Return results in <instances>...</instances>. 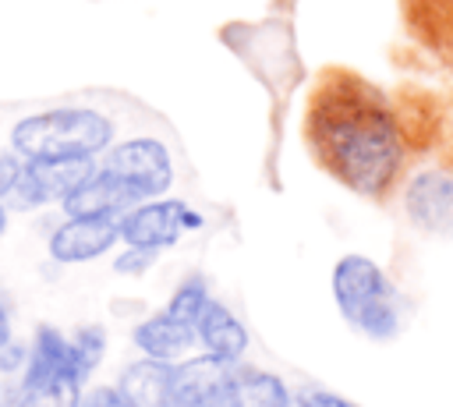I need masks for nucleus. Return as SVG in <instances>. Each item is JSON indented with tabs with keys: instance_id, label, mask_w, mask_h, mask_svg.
Masks as SVG:
<instances>
[{
	"instance_id": "1",
	"label": "nucleus",
	"mask_w": 453,
	"mask_h": 407,
	"mask_svg": "<svg viewBox=\"0 0 453 407\" xmlns=\"http://www.w3.org/2000/svg\"><path fill=\"white\" fill-rule=\"evenodd\" d=\"M446 110L421 88H382L354 67L326 64L304 96L301 138L311 163L368 202L396 198L407 170L446 142Z\"/></svg>"
},
{
	"instance_id": "2",
	"label": "nucleus",
	"mask_w": 453,
	"mask_h": 407,
	"mask_svg": "<svg viewBox=\"0 0 453 407\" xmlns=\"http://www.w3.org/2000/svg\"><path fill=\"white\" fill-rule=\"evenodd\" d=\"M329 290H333V301L343 322L365 340L386 343L400 336L407 301L375 258L357 255V251L340 255L329 276Z\"/></svg>"
},
{
	"instance_id": "3",
	"label": "nucleus",
	"mask_w": 453,
	"mask_h": 407,
	"mask_svg": "<svg viewBox=\"0 0 453 407\" xmlns=\"http://www.w3.org/2000/svg\"><path fill=\"white\" fill-rule=\"evenodd\" d=\"M117 124L96 106H50L14 120L7 145L21 159H99L113 145Z\"/></svg>"
},
{
	"instance_id": "4",
	"label": "nucleus",
	"mask_w": 453,
	"mask_h": 407,
	"mask_svg": "<svg viewBox=\"0 0 453 407\" xmlns=\"http://www.w3.org/2000/svg\"><path fill=\"white\" fill-rule=\"evenodd\" d=\"M85 382L71 361V340L57 326H35L14 407H78Z\"/></svg>"
},
{
	"instance_id": "5",
	"label": "nucleus",
	"mask_w": 453,
	"mask_h": 407,
	"mask_svg": "<svg viewBox=\"0 0 453 407\" xmlns=\"http://www.w3.org/2000/svg\"><path fill=\"white\" fill-rule=\"evenodd\" d=\"M396 198L414 230L432 237H449L453 234V142H442L439 149L421 156L407 170Z\"/></svg>"
},
{
	"instance_id": "6",
	"label": "nucleus",
	"mask_w": 453,
	"mask_h": 407,
	"mask_svg": "<svg viewBox=\"0 0 453 407\" xmlns=\"http://www.w3.org/2000/svg\"><path fill=\"white\" fill-rule=\"evenodd\" d=\"M99 166L110 170L113 177H120L134 195L138 202L145 198H163L173 191L177 184V166H173V156L170 149L152 138V134H134V138H120L113 142L103 156H99Z\"/></svg>"
},
{
	"instance_id": "7",
	"label": "nucleus",
	"mask_w": 453,
	"mask_h": 407,
	"mask_svg": "<svg viewBox=\"0 0 453 407\" xmlns=\"http://www.w3.org/2000/svg\"><path fill=\"white\" fill-rule=\"evenodd\" d=\"M117 227H120V244H138V248L166 251L184 234L202 230L205 216L191 202H184L177 195H163V198H145V202L131 205L117 219Z\"/></svg>"
},
{
	"instance_id": "8",
	"label": "nucleus",
	"mask_w": 453,
	"mask_h": 407,
	"mask_svg": "<svg viewBox=\"0 0 453 407\" xmlns=\"http://www.w3.org/2000/svg\"><path fill=\"white\" fill-rule=\"evenodd\" d=\"M120 244V227L117 219H81V216H64L57 227L46 234V251L57 265H81L110 255Z\"/></svg>"
},
{
	"instance_id": "9",
	"label": "nucleus",
	"mask_w": 453,
	"mask_h": 407,
	"mask_svg": "<svg viewBox=\"0 0 453 407\" xmlns=\"http://www.w3.org/2000/svg\"><path fill=\"white\" fill-rule=\"evenodd\" d=\"M234 361L216 357V354H188L173 365V393H177V407H219L223 393H226V379H230Z\"/></svg>"
},
{
	"instance_id": "10",
	"label": "nucleus",
	"mask_w": 453,
	"mask_h": 407,
	"mask_svg": "<svg viewBox=\"0 0 453 407\" xmlns=\"http://www.w3.org/2000/svg\"><path fill=\"white\" fill-rule=\"evenodd\" d=\"M131 205H138V195L120 177L96 166V173L60 202V212L81 219H120Z\"/></svg>"
},
{
	"instance_id": "11",
	"label": "nucleus",
	"mask_w": 453,
	"mask_h": 407,
	"mask_svg": "<svg viewBox=\"0 0 453 407\" xmlns=\"http://www.w3.org/2000/svg\"><path fill=\"white\" fill-rule=\"evenodd\" d=\"M131 343L142 350V357L177 365L180 357L195 354L198 336H195V326H191V322H180L177 315H170L166 308H159V311L145 315V319L131 329Z\"/></svg>"
},
{
	"instance_id": "12",
	"label": "nucleus",
	"mask_w": 453,
	"mask_h": 407,
	"mask_svg": "<svg viewBox=\"0 0 453 407\" xmlns=\"http://www.w3.org/2000/svg\"><path fill=\"white\" fill-rule=\"evenodd\" d=\"M294 389L269 368H258L251 361H234L230 379H226V393L219 400V407H290Z\"/></svg>"
},
{
	"instance_id": "13",
	"label": "nucleus",
	"mask_w": 453,
	"mask_h": 407,
	"mask_svg": "<svg viewBox=\"0 0 453 407\" xmlns=\"http://www.w3.org/2000/svg\"><path fill=\"white\" fill-rule=\"evenodd\" d=\"M117 389L131 407H177L173 393V365L152 361V357H134L120 368Z\"/></svg>"
},
{
	"instance_id": "14",
	"label": "nucleus",
	"mask_w": 453,
	"mask_h": 407,
	"mask_svg": "<svg viewBox=\"0 0 453 407\" xmlns=\"http://www.w3.org/2000/svg\"><path fill=\"white\" fill-rule=\"evenodd\" d=\"M400 7L414 42L453 67V0H400Z\"/></svg>"
},
{
	"instance_id": "15",
	"label": "nucleus",
	"mask_w": 453,
	"mask_h": 407,
	"mask_svg": "<svg viewBox=\"0 0 453 407\" xmlns=\"http://www.w3.org/2000/svg\"><path fill=\"white\" fill-rule=\"evenodd\" d=\"M195 336H198V350L216 354V357H226V361H241L244 350H248V343H251L248 326L237 319V311L226 301H216V297L198 315Z\"/></svg>"
},
{
	"instance_id": "16",
	"label": "nucleus",
	"mask_w": 453,
	"mask_h": 407,
	"mask_svg": "<svg viewBox=\"0 0 453 407\" xmlns=\"http://www.w3.org/2000/svg\"><path fill=\"white\" fill-rule=\"evenodd\" d=\"M25 166L35 173V180L42 184V191L50 195L53 205H60L78 184H85L99 159H88V156H67V159H25Z\"/></svg>"
},
{
	"instance_id": "17",
	"label": "nucleus",
	"mask_w": 453,
	"mask_h": 407,
	"mask_svg": "<svg viewBox=\"0 0 453 407\" xmlns=\"http://www.w3.org/2000/svg\"><path fill=\"white\" fill-rule=\"evenodd\" d=\"M71 340V361H74V372L78 379L88 386L92 375L99 372L103 357H106V329L99 322H88V326H78L74 333H67Z\"/></svg>"
},
{
	"instance_id": "18",
	"label": "nucleus",
	"mask_w": 453,
	"mask_h": 407,
	"mask_svg": "<svg viewBox=\"0 0 453 407\" xmlns=\"http://www.w3.org/2000/svg\"><path fill=\"white\" fill-rule=\"evenodd\" d=\"M209 301H212V287H209V280L202 276V273H188L177 287H173V294H170V301L163 304L170 315H177L180 322H198V315L209 308Z\"/></svg>"
},
{
	"instance_id": "19",
	"label": "nucleus",
	"mask_w": 453,
	"mask_h": 407,
	"mask_svg": "<svg viewBox=\"0 0 453 407\" xmlns=\"http://www.w3.org/2000/svg\"><path fill=\"white\" fill-rule=\"evenodd\" d=\"M4 205H7L11 212H39V209H46V205H53V202H50V195L42 191V184L35 180V173H32L28 166H21L18 180H14L11 191L4 195Z\"/></svg>"
},
{
	"instance_id": "20",
	"label": "nucleus",
	"mask_w": 453,
	"mask_h": 407,
	"mask_svg": "<svg viewBox=\"0 0 453 407\" xmlns=\"http://www.w3.org/2000/svg\"><path fill=\"white\" fill-rule=\"evenodd\" d=\"M163 251L156 248H138V244H124L117 255H113V273L124 276V280H142L156 262H159Z\"/></svg>"
},
{
	"instance_id": "21",
	"label": "nucleus",
	"mask_w": 453,
	"mask_h": 407,
	"mask_svg": "<svg viewBox=\"0 0 453 407\" xmlns=\"http://www.w3.org/2000/svg\"><path fill=\"white\" fill-rule=\"evenodd\" d=\"M290 407H361V403H354L333 389H322V386H301V389H294Z\"/></svg>"
},
{
	"instance_id": "22",
	"label": "nucleus",
	"mask_w": 453,
	"mask_h": 407,
	"mask_svg": "<svg viewBox=\"0 0 453 407\" xmlns=\"http://www.w3.org/2000/svg\"><path fill=\"white\" fill-rule=\"evenodd\" d=\"M25 361H28V343H25V340L11 336L7 343H0V372H4V375H14V372L21 375Z\"/></svg>"
},
{
	"instance_id": "23",
	"label": "nucleus",
	"mask_w": 453,
	"mask_h": 407,
	"mask_svg": "<svg viewBox=\"0 0 453 407\" xmlns=\"http://www.w3.org/2000/svg\"><path fill=\"white\" fill-rule=\"evenodd\" d=\"M78 407H131L117 386H85Z\"/></svg>"
},
{
	"instance_id": "24",
	"label": "nucleus",
	"mask_w": 453,
	"mask_h": 407,
	"mask_svg": "<svg viewBox=\"0 0 453 407\" xmlns=\"http://www.w3.org/2000/svg\"><path fill=\"white\" fill-rule=\"evenodd\" d=\"M21 166H25V159H21L11 145H0V198H4V195L11 191V184L18 180Z\"/></svg>"
},
{
	"instance_id": "25",
	"label": "nucleus",
	"mask_w": 453,
	"mask_h": 407,
	"mask_svg": "<svg viewBox=\"0 0 453 407\" xmlns=\"http://www.w3.org/2000/svg\"><path fill=\"white\" fill-rule=\"evenodd\" d=\"M14 336V326H11V311H7V304H4V297H0V343H7Z\"/></svg>"
},
{
	"instance_id": "26",
	"label": "nucleus",
	"mask_w": 453,
	"mask_h": 407,
	"mask_svg": "<svg viewBox=\"0 0 453 407\" xmlns=\"http://www.w3.org/2000/svg\"><path fill=\"white\" fill-rule=\"evenodd\" d=\"M7 223H11V209L4 205V198H0V237L7 234Z\"/></svg>"
}]
</instances>
